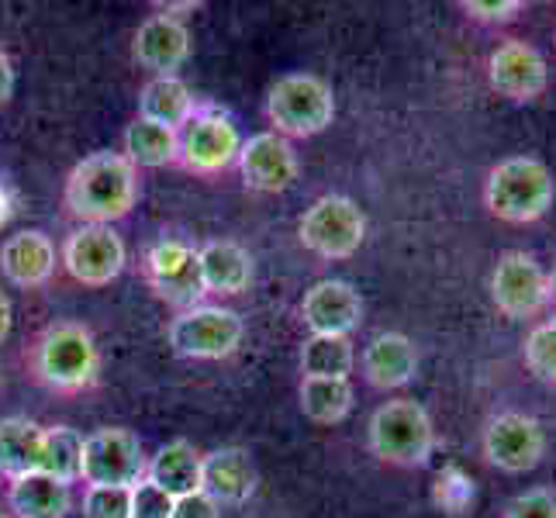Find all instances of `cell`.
<instances>
[{"label": "cell", "instance_id": "obj_1", "mask_svg": "<svg viewBox=\"0 0 556 518\" xmlns=\"http://www.w3.org/2000/svg\"><path fill=\"white\" fill-rule=\"evenodd\" d=\"M66 207L84 225H111L139 201V169L125 152H93L66 177Z\"/></svg>", "mask_w": 556, "mask_h": 518}, {"label": "cell", "instance_id": "obj_2", "mask_svg": "<svg viewBox=\"0 0 556 518\" xmlns=\"http://www.w3.org/2000/svg\"><path fill=\"white\" fill-rule=\"evenodd\" d=\"M556 198V180L543 160L532 156H511L502 160L484 184V204L494 218L511 222V225H529L540 222L553 207Z\"/></svg>", "mask_w": 556, "mask_h": 518}, {"label": "cell", "instance_id": "obj_3", "mask_svg": "<svg viewBox=\"0 0 556 518\" xmlns=\"http://www.w3.org/2000/svg\"><path fill=\"white\" fill-rule=\"evenodd\" d=\"M31 367L38 380L49 383L52 391H84L98 380V345L93 336L76 321H55L38 336Z\"/></svg>", "mask_w": 556, "mask_h": 518}, {"label": "cell", "instance_id": "obj_4", "mask_svg": "<svg viewBox=\"0 0 556 518\" xmlns=\"http://www.w3.org/2000/svg\"><path fill=\"white\" fill-rule=\"evenodd\" d=\"M370 450L383 464L426 467L435 450V429L429 412L412 397L380 405L370 418Z\"/></svg>", "mask_w": 556, "mask_h": 518}, {"label": "cell", "instance_id": "obj_5", "mask_svg": "<svg viewBox=\"0 0 556 518\" xmlns=\"http://www.w3.org/2000/svg\"><path fill=\"white\" fill-rule=\"evenodd\" d=\"M266 118L283 139H312L336 118L332 87L312 73L280 76L270 87V98H266Z\"/></svg>", "mask_w": 556, "mask_h": 518}, {"label": "cell", "instance_id": "obj_6", "mask_svg": "<svg viewBox=\"0 0 556 518\" xmlns=\"http://www.w3.org/2000/svg\"><path fill=\"white\" fill-rule=\"evenodd\" d=\"M301 245L321 260H346L353 256L363 236H367V218L356 207V201L342 194L318 198L298 225Z\"/></svg>", "mask_w": 556, "mask_h": 518}, {"label": "cell", "instance_id": "obj_7", "mask_svg": "<svg viewBox=\"0 0 556 518\" xmlns=\"http://www.w3.org/2000/svg\"><path fill=\"white\" fill-rule=\"evenodd\" d=\"M166 339L177 356L190 359H222L232 356L242 342V318L232 308L218 304H198V308L180 312L169 321Z\"/></svg>", "mask_w": 556, "mask_h": 518}, {"label": "cell", "instance_id": "obj_8", "mask_svg": "<svg viewBox=\"0 0 556 518\" xmlns=\"http://www.w3.org/2000/svg\"><path fill=\"white\" fill-rule=\"evenodd\" d=\"M146 450L136 432L128 429H98L84 439L80 477L90 488H136L146 481Z\"/></svg>", "mask_w": 556, "mask_h": 518}, {"label": "cell", "instance_id": "obj_9", "mask_svg": "<svg viewBox=\"0 0 556 518\" xmlns=\"http://www.w3.org/2000/svg\"><path fill=\"white\" fill-rule=\"evenodd\" d=\"M491 301L505 318H532L549 301V277L529 253H505L491 270Z\"/></svg>", "mask_w": 556, "mask_h": 518}, {"label": "cell", "instance_id": "obj_10", "mask_svg": "<svg viewBox=\"0 0 556 518\" xmlns=\"http://www.w3.org/2000/svg\"><path fill=\"white\" fill-rule=\"evenodd\" d=\"M180 136V163L194 173H222L228 169L236 160H239V149H242V139H239V128L232 125V118L222 111H194V118L184 125Z\"/></svg>", "mask_w": 556, "mask_h": 518}, {"label": "cell", "instance_id": "obj_11", "mask_svg": "<svg viewBox=\"0 0 556 518\" xmlns=\"http://www.w3.org/2000/svg\"><path fill=\"white\" fill-rule=\"evenodd\" d=\"M546 453V432L532 415L505 412L484 429V456L502 473H529Z\"/></svg>", "mask_w": 556, "mask_h": 518}, {"label": "cell", "instance_id": "obj_12", "mask_svg": "<svg viewBox=\"0 0 556 518\" xmlns=\"http://www.w3.org/2000/svg\"><path fill=\"white\" fill-rule=\"evenodd\" d=\"M63 263L73 280L104 287L125 270V242L111 225H84L66 239Z\"/></svg>", "mask_w": 556, "mask_h": 518}, {"label": "cell", "instance_id": "obj_13", "mask_svg": "<svg viewBox=\"0 0 556 518\" xmlns=\"http://www.w3.org/2000/svg\"><path fill=\"white\" fill-rule=\"evenodd\" d=\"M146 270L149 283L163 301L177 304V308H198V301L204 298V283H201V266L198 253L190 245L177 239H163L149 249L146 256Z\"/></svg>", "mask_w": 556, "mask_h": 518}, {"label": "cell", "instance_id": "obj_14", "mask_svg": "<svg viewBox=\"0 0 556 518\" xmlns=\"http://www.w3.org/2000/svg\"><path fill=\"white\" fill-rule=\"evenodd\" d=\"M239 169L249 190L260 194H280L298 180V152L277 131H260L239 149Z\"/></svg>", "mask_w": 556, "mask_h": 518}, {"label": "cell", "instance_id": "obj_15", "mask_svg": "<svg viewBox=\"0 0 556 518\" xmlns=\"http://www.w3.org/2000/svg\"><path fill=\"white\" fill-rule=\"evenodd\" d=\"M488 80L491 87L508 101H535L549 84L546 60L532 46L508 38L505 46H497L488 60Z\"/></svg>", "mask_w": 556, "mask_h": 518}, {"label": "cell", "instance_id": "obj_16", "mask_svg": "<svg viewBox=\"0 0 556 518\" xmlns=\"http://www.w3.org/2000/svg\"><path fill=\"white\" fill-rule=\"evenodd\" d=\"M301 318L312 336H346L363 318V301L346 280H318L301 301Z\"/></svg>", "mask_w": 556, "mask_h": 518}, {"label": "cell", "instance_id": "obj_17", "mask_svg": "<svg viewBox=\"0 0 556 518\" xmlns=\"http://www.w3.org/2000/svg\"><path fill=\"white\" fill-rule=\"evenodd\" d=\"M136 63L156 76H174L190 55V31L184 22L169 14H152L139 25L136 42H131Z\"/></svg>", "mask_w": 556, "mask_h": 518}, {"label": "cell", "instance_id": "obj_18", "mask_svg": "<svg viewBox=\"0 0 556 518\" xmlns=\"http://www.w3.org/2000/svg\"><path fill=\"white\" fill-rule=\"evenodd\" d=\"M256 488V470L253 459L239 446H225L201 456V491L222 505H242Z\"/></svg>", "mask_w": 556, "mask_h": 518}, {"label": "cell", "instance_id": "obj_19", "mask_svg": "<svg viewBox=\"0 0 556 518\" xmlns=\"http://www.w3.org/2000/svg\"><path fill=\"white\" fill-rule=\"evenodd\" d=\"M418 353L415 342L401 332H380L363 350V377L380 391H397L415 380Z\"/></svg>", "mask_w": 556, "mask_h": 518}, {"label": "cell", "instance_id": "obj_20", "mask_svg": "<svg viewBox=\"0 0 556 518\" xmlns=\"http://www.w3.org/2000/svg\"><path fill=\"white\" fill-rule=\"evenodd\" d=\"M0 270L17 287H42L55 270V245L38 228H25L0 249Z\"/></svg>", "mask_w": 556, "mask_h": 518}, {"label": "cell", "instance_id": "obj_21", "mask_svg": "<svg viewBox=\"0 0 556 518\" xmlns=\"http://www.w3.org/2000/svg\"><path fill=\"white\" fill-rule=\"evenodd\" d=\"M204 294H242L253 280V256L239 242L215 239L198 249Z\"/></svg>", "mask_w": 556, "mask_h": 518}, {"label": "cell", "instance_id": "obj_22", "mask_svg": "<svg viewBox=\"0 0 556 518\" xmlns=\"http://www.w3.org/2000/svg\"><path fill=\"white\" fill-rule=\"evenodd\" d=\"M8 502L17 518H66L73 508V494H70V484L35 470L11 481Z\"/></svg>", "mask_w": 556, "mask_h": 518}, {"label": "cell", "instance_id": "obj_23", "mask_svg": "<svg viewBox=\"0 0 556 518\" xmlns=\"http://www.w3.org/2000/svg\"><path fill=\"white\" fill-rule=\"evenodd\" d=\"M146 481H152L169 497H184L201 491V453L187 443V439H174L156 450V456L149 459Z\"/></svg>", "mask_w": 556, "mask_h": 518}, {"label": "cell", "instance_id": "obj_24", "mask_svg": "<svg viewBox=\"0 0 556 518\" xmlns=\"http://www.w3.org/2000/svg\"><path fill=\"white\" fill-rule=\"evenodd\" d=\"M194 98H190V87L177 76H152L139 93V118L163 125V128H184L194 118Z\"/></svg>", "mask_w": 556, "mask_h": 518}, {"label": "cell", "instance_id": "obj_25", "mask_svg": "<svg viewBox=\"0 0 556 518\" xmlns=\"http://www.w3.org/2000/svg\"><path fill=\"white\" fill-rule=\"evenodd\" d=\"M42 439L46 429H38L31 418H4L0 421V477L17 481V477L35 473L42 459Z\"/></svg>", "mask_w": 556, "mask_h": 518}, {"label": "cell", "instance_id": "obj_26", "mask_svg": "<svg viewBox=\"0 0 556 518\" xmlns=\"http://www.w3.org/2000/svg\"><path fill=\"white\" fill-rule=\"evenodd\" d=\"M180 156V136L174 128H163V125H152L136 118L125 131V160L131 166H146V169H160L177 163Z\"/></svg>", "mask_w": 556, "mask_h": 518}, {"label": "cell", "instance_id": "obj_27", "mask_svg": "<svg viewBox=\"0 0 556 518\" xmlns=\"http://www.w3.org/2000/svg\"><path fill=\"white\" fill-rule=\"evenodd\" d=\"M356 350L346 336H312L301 345V374L318 380H350Z\"/></svg>", "mask_w": 556, "mask_h": 518}, {"label": "cell", "instance_id": "obj_28", "mask_svg": "<svg viewBox=\"0 0 556 518\" xmlns=\"http://www.w3.org/2000/svg\"><path fill=\"white\" fill-rule=\"evenodd\" d=\"M301 412L318 426H336L353 412V383L350 380H318L304 377L301 383Z\"/></svg>", "mask_w": 556, "mask_h": 518}, {"label": "cell", "instance_id": "obj_29", "mask_svg": "<svg viewBox=\"0 0 556 518\" xmlns=\"http://www.w3.org/2000/svg\"><path fill=\"white\" fill-rule=\"evenodd\" d=\"M80 464H84V435L70 426L46 429L38 470L55 477V481H63V484H73V481H80Z\"/></svg>", "mask_w": 556, "mask_h": 518}, {"label": "cell", "instance_id": "obj_30", "mask_svg": "<svg viewBox=\"0 0 556 518\" xmlns=\"http://www.w3.org/2000/svg\"><path fill=\"white\" fill-rule=\"evenodd\" d=\"M522 356H526V367L535 380L553 383L556 388V321L535 325L526 339Z\"/></svg>", "mask_w": 556, "mask_h": 518}, {"label": "cell", "instance_id": "obj_31", "mask_svg": "<svg viewBox=\"0 0 556 518\" xmlns=\"http://www.w3.org/2000/svg\"><path fill=\"white\" fill-rule=\"evenodd\" d=\"M84 518H131V488H87Z\"/></svg>", "mask_w": 556, "mask_h": 518}, {"label": "cell", "instance_id": "obj_32", "mask_svg": "<svg viewBox=\"0 0 556 518\" xmlns=\"http://www.w3.org/2000/svg\"><path fill=\"white\" fill-rule=\"evenodd\" d=\"M177 497H169L152 481H139L131 488V518H174Z\"/></svg>", "mask_w": 556, "mask_h": 518}, {"label": "cell", "instance_id": "obj_33", "mask_svg": "<svg viewBox=\"0 0 556 518\" xmlns=\"http://www.w3.org/2000/svg\"><path fill=\"white\" fill-rule=\"evenodd\" d=\"M502 518H556V494L549 488H532L511 497Z\"/></svg>", "mask_w": 556, "mask_h": 518}, {"label": "cell", "instance_id": "obj_34", "mask_svg": "<svg viewBox=\"0 0 556 518\" xmlns=\"http://www.w3.org/2000/svg\"><path fill=\"white\" fill-rule=\"evenodd\" d=\"M464 11L473 22H488V25H505L511 17H519L522 0H467Z\"/></svg>", "mask_w": 556, "mask_h": 518}, {"label": "cell", "instance_id": "obj_35", "mask_svg": "<svg viewBox=\"0 0 556 518\" xmlns=\"http://www.w3.org/2000/svg\"><path fill=\"white\" fill-rule=\"evenodd\" d=\"M218 515H222V508L211 502L204 491L184 494V497H177V505H174V518H218Z\"/></svg>", "mask_w": 556, "mask_h": 518}, {"label": "cell", "instance_id": "obj_36", "mask_svg": "<svg viewBox=\"0 0 556 518\" xmlns=\"http://www.w3.org/2000/svg\"><path fill=\"white\" fill-rule=\"evenodd\" d=\"M14 93V63L11 55L0 49V104H8Z\"/></svg>", "mask_w": 556, "mask_h": 518}, {"label": "cell", "instance_id": "obj_37", "mask_svg": "<svg viewBox=\"0 0 556 518\" xmlns=\"http://www.w3.org/2000/svg\"><path fill=\"white\" fill-rule=\"evenodd\" d=\"M8 332H11V301L4 291H0V342L8 339Z\"/></svg>", "mask_w": 556, "mask_h": 518}, {"label": "cell", "instance_id": "obj_38", "mask_svg": "<svg viewBox=\"0 0 556 518\" xmlns=\"http://www.w3.org/2000/svg\"><path fill=\"white\" fill-rule=\"evenodd\" d=\"M549 298L556 301V270H553V277H549Z\"/></svg>", "mask_w": 556, "mask_h": 518}, {"label": "cell", "instance_id": "obj_39", "mask_svg": "<svg viewBox=\"0 0 556 518\" xmlns=\"http://www.w3.org/2000/svg\"><path fill=\"white\" fill-rule=\"evenodd\" d=\"M0 518H8V515H0Z\"/></svg>", "mask_w": 556, "mask_h": 518}]
</instances>
